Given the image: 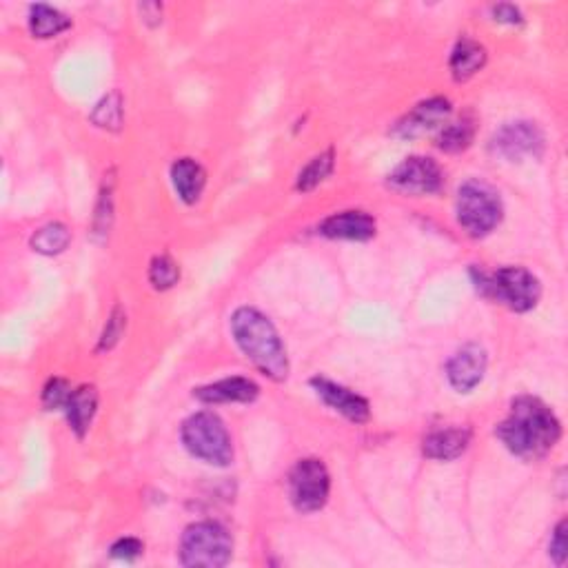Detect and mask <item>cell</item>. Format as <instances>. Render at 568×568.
<instances>
[{
	"label": "cell",
	"mask_w": 568,
	"mask_h": 568,
	"mask_svg": "<svg viewBox=\"0 0 568 568\" xmlns=\"http://www.w3.org/2000/svg\"><path fill=\"white\" fill-rule=\"evenodd\" d=\"M560 435L562 426L555 413L531 395L513 400L509 418L497 426V438L517 458L524 460L542 458L553 449Z\"/></svg>",
	"instance_id": "1"
},
{
	"label": "cell",
	"mask_w": 568,
	"mask_h": 568,
	"mask_svg": "<svg viewBox=\"0 0 568 568\" xmlns=\"http://www.w3.org/2000/svg\"><path fill=\"white\" fill-rule=\"evenodd\" d=\"M231 333L240 351L260 373L276 382L289 378L287 349H284L276 327L265 313L251 307H240L231 318Z\"/></svg>",
	"instance_id": "2"
},
{
	"label": "cell",
	"mask_w": 568,
	"mask_h": 568,
	"mask_svg": "<svg viewBox=\"0 0 568 568\" xmlns=\"http://www.w3.org/2000/svg\"><path fill=\"white\" fill-rule=\"evenodd\" d=\"M182 442L194 458L207 464L227 466L233 460V444L227 426L211 411L191 415L182 424Z\"/></svg>",
	"instance_id": "3"
},
{
	"label": "cell",
	"mask_w": 568,
	"mask_h": 568,
	"mask_svg": "<svg viewBox=\"0 0 568 568\" xmlns=\"http://www.w3.org/2000/svg\"><path fill=\"white\" fill-rule=\"evenodd\" d=\"M455 211H458V222L462 229L473 238H482L500 225L502 200L486 182L471 180L460 187Z\"/></svg>",
	"instance_id": "4"
},
{
	"label": "cell",
	"mask_w": 568,
	"mask_h": 568,
	"mask_svg": "<svg viewBox=\"0 0 568 568\" xmlns=\"http://www.w3.org/2000/svg\"><path fill=\"white\" fill-rule=\"evenodd\" d=\"M233 555V540L218 522L191 524L182 535L180 562L185 566H225Z\"/></svg>",
	"instance_id": "5"
},
{
	"label": "cell",
	"mask_w": 568,
	"mask_h": 568,
	"mask_svg": "<svg viewBox=\"0 0 568 568\" xmlns=\"http://www.w3.org/2000/svg\"><path fill=\"white\" fill-rule=\"evenodd\" d=\"M478 282L484 293H489L517 313L531 311L542 296L540 280L524 267H504L495 271L493 276H480Z\"/></svg>",
	"instance_id": "6"
},
{
	"label": "cell",
	"mask_w": 568,
	"mask_h": 568,
	"mask_svg": "<svg viewBox=\"0 0 568 568\" xmlns=\"http://www.w3.org/2000/svg\"><path fill=\"white\" fill-rule=\"evenodd\" d=\"M331 478L320 460H300L289 475V495L300 513H316L329 500Z\"/></svg>",
	"instance_id": "7"
},
{
	"label": "cell",
	"mask_w": 568,
	"mask_h": 568,
	"mask_svg": "<svg viewBox=\"0 0 568 568\" xmlns=\"http://www.w3.org/2000/svg\"><path fill=\"white\" fill-rule=\"evenodd\" d=\"M442 180L444 178L438 162L424 156H411L393 169L389 185L395 191H400V194L426 196L435 194L442 187Z\"/></svg>",
	"instance_id": "8"
},
{
	"label": "cell",
	"mask_w": 568,
	"mask_h": 568,
	"mask_svg": "<svg viewBox=\"0 0 568 568\" xmlns=\"http://www.w3.org/2000/svg\"><path fill=\"white\" fill-rule=\"evenodd\" d=\"M544 149V134L535 123H511L497 131L493 138V151L506 160L537 158Z\"/></svg>",
	"instance_id": "9"
},
{
	"label": "cell",
	"mask_w": 568,
	"mask_h": 568,
	"mask_svg": "<svg viewBox=\"0 0 568 568\" xmlns=\"http://www.w3.org/2000/svg\"><path fill=\"white\" fill-rule=\"evenodd\" d=\"M486 362H489V358H486V351L480 344H466L453 355L449 367H446L451 387L460 393L473 391L484 378Z\"/></svg>",
	"instance_id": "10"
},
{
	"label": "cell",
	"mask_w": 568,
	"mask_h": 568,
	"mask_svg": "<svg viewBox=\"0 0 568 568\" xmlns=\"http://www.w3.org/2000/svg\"><path fill=\"white\" fill-rule=\"evenodd\" d=\"M449 116H451L449 100H444V98L424 100V103H420L400 120L398 127H395V134L402 138H418V136L429 134V131L433 129L444 127Z\"/></svg>",
	"instance_id": "11"
},
{
	"label": "cell",
	"mask_w": 568,
	"mask_h": 568,
	"mask_svg": "<svg viewBox=\"0 0 568 568\" xmlns=\"http://www.w3.org/2000/svg\"><path fill=\"white\" fill-rule=\"evenodd\" d=\"M311 387L316 389V393L320 398L329 404L333 411L342 413L344 418L351 420V422H367L371 409H369V402L362 398V395L353 393L351 389L342 387V384L331 382L327 378H313L311 380Z\"/></svg>",
	"instance_id": "12"
},
{
	"label": "cell",
	"mask_w": 568,
	"mask_h": 568,
	"mask_svg": "<svg viewBox=\"0 0 568 568\" xmlns=\"http://www.w3.org/2000/svg\"><path fill=\"white\" fill-rule=\"evenodd\" d=\"M322 236L333 240L364 242L375 236V220L367 211H342L333 213L320 225Z\"/></svg>",
	"instance_id": "13"
},
{
	"label": "cell",
	"mask_w": 568,
	"mask_h": 568,
	"mask_svg": "<svg viewBox=\"0 0 568 568\" xmlns=\"http://www.w3.org/2000/svg\"><path fill=\"white\" fill-rule=\"evenodd\" d=\"M200 402L222 404V402H253L260 395V387L249 378H225L220 382L207 384L194 391Z\"/></svg>",
	"instance_id": "14"
},
{
	"label": "cell",
	"mask_w": 568,
	"mask_h": 568,
	"mask_svg": "<svg viewBox=\"0 0 568 568\" xmlns=\"http://www.w3.org/2000/svg\"><path fill=\"white\" fill-rule=\"evenodd\" d=\"M171 182H174L180 200L187 202V205H194V202L200 200L202 191H205L207 174L194 158H180L171 165Z\"/></svg>",
	"instance_id": "15"
},
{
	"label": "cell",
	"mask_w": 568,
	"mask_h": 568,
	"mask_svg": "<svg viewBox=\"0 0 568 568\" xmlns=\"http://www.w3.org/2000/svg\"><path fill=\"white\" fill-rule=\"evenodd\" d=\"M471 442V431L451 426V429H440L426 435L424 440V455L431 460H455L466 451Z\"/></svg>",
	"instance_id": "16"
},
{
	"label": "cell",
	"mask_w": 568,
	"mask_h": 568,
	"mask_svg": "<svg viewBox=\"0 0 568 568\" xmlns=\"http://www.w3.org/2000/svg\"><path fill=\"white\" fill-rule=\"evenodd\" d=\"M96 409H98V391L94 387H80L71 393L65 413L71 431H74L78 438H83V435L89 431L91 422H94Z\"/></svg>",
	"instance_id": "17"
},
{
	"label": "cell",
	"mask_w": 568,
	"mask_h": 568,
	"mask_svg": "<svg viewBox=\"0 0 568 568\" xmlns=\"http://www.w3.org/2000/svg\"><path fill=\"white\" fill-rule=\"evenodd\" d=\"M486 63V49L471 38H462L451 54V74L455 80H466L478 74Z\"/></svg>",
	"instance_id": "18"
},
{
	"label": "cell",
	"mask_w": 568,
	"mask_h": 568,
	"mask_svg": "<svg viewBox=\"0 0 568 568\" xmlns=\"http://www.w3.org/2000/svg\"><path fill=\"white\" fill-rule=\"evenodd\" d=\"M71 27V18L49 5H34L29 12V29L36 38H56Z\"/></svg>",
	"instance_id": "19"
},
{
	"label": "cell",
	"mask_w": 568,
	"mask_h": 568,
	"mask_svg": "<svg viewBox=\"0 0 568 568\" xmlns=\"http://www.w3.org/2000/svg\"><path fill=\"white\" fill-rule=\"evenodd\" d=\"M71 242V233L60 222H49V225L40 227L32 236L34 251L43 253V256H58L63 253Z\"/></svg>",
	"instance_id": "20"
},
{
	"label": "cell",
	"mask_w": 568,
	"mask_h": 568,
	"mask_svg": "<svg viewBox=\"0 0 568 568\" xmlns=\"http://www.w3.org/2000/svg\"><path fill=\"white\" fill-rule=\"evenodd\" d=\"M475 136V123L471 118H460L455 123L442 127V134L438 138V147L455 154V151L466 149L473 142Z\"/></svg>",
	"instance_id": "21"
},
{
	"label": "cell",
	"mask_w": 568,
	"mask_h": 568,
	"mask_svg": "<svg viewBox=\"0 0 568 568\" xmlns=\"http://www.w3.org/2000/svg\"><path fill=\"white\" fill-rule=\"evenodd\" d=\"M333 171V151H324V154L313 158L307 167L300 171L298 176V191H311L316 189L322 180H327Z\"/></svg>",
	"instance_id": "22"
},
{
	"label": "cell",
	"mask_w": 568,
	"mask_h": 568,
	"mask_svg": "<svg viewBox=\"0 0 568 568\" xmlns=\"http://www.w3.org/2000/svg\"><path fill=\"white\" fill-rule=\"evenodd\" d=\"M91 120H94L98 127L109 131H118L123 127V98H120L118 91L100 100L94 114H91Z\"/></svg>",
	"instance_id": "23"
},
{
	"label": "cell",
	"mask_w": 568,
	"mask_h": 568,
	"mask_svg": "<svg viewBox=\"0 0 568 568\" xmlns=\"http://www.w3.org/2000/svg\"><path fill=\"white\" fill-rule=\"evenodd\" d=\"M180 280V267L176 260H171L169 256H158L151 260L149 267V282L154 284V289L165 291L171 289Z\"/></svg>",
	"instance_id": "24"
},
{
	"label": "cell",
	"mask_w": 568,
	"mask_h": 568,
	"mask_svg": "<svg viewBox=\"0 0 568 568\" xmlns=\"http://www.w3.org/2000/svg\"><path fill=\"white\" fill-rule=\"evenodd\" d=\"M71 387L67 384V380L63 378H52L47 382V387L43 391V404L52 411V409H65L67 402L71 398Z\"/></svg>",
	"instance_id": "25"
},
{
	"label": "cell",
	"mask_w": 568,
	"mask_h": 568,
	"mask_svg": "<svg viewBox=\"0 0 568 568\" xmlns=\"http://www.w3.org/2000/svg\"><path fill=\"white\" fill-rule=\"evenodd\" d=\"M125 324H127V316H125V311L116 307L114 313H111L109 320H107V327H105V333H103V340H100V349H111L114 344L120 340V336H123V331H125Z\"/></svg>",
	"instance_id": "26"
},
{
	"label": "cell",
	"mask_w": 568,
	"mask_h": 568,
	"mask_svg": "<svg viewBox=\"0 0 568 568\" xmlns=\"http://www.w3.org/2000/svg\"><path fill=\"white\" fill-rule=\"evenodd\" d=\"M142 551H145V544L136 540V537H123V540H118L114 546H111V557L131 562L136 560V557H140Z\"/></svg>",
	"instance_id": "27"
},
{
	"label": "cell",
	"mask_w": 568,
	"mask_h": 568,
	"mask_svg": "<svg viewBox=\"0 0 568 568\" xmlns=\"http://www.w3.org/2000/svg\"><path fill=\"white\" fill-rule=\"evenodd\" d=\"M549 553H551V557H553L557 566H562L566 562L568 544H566V522L564 520L557 524V529L553 533V540H551V546H549Z\"/></svg>",
	"instance_id": "28"
},
{
	"label": "cell",
	"mask_w": 568,
	"mask_h": 568,
	"mask_svg": "<svg viewBox=\"0 0 568 568\" xmlns=\"http://www.w3.org/2000/svg\"><path fill=\"white\" fill-rule=\"evenodd\" d=\"M493 16H495L497 23H506V25L522 23V14L515 5H497V7H493Z\"/></svg>",
	"instance_id": "29"
}]
</instances>
